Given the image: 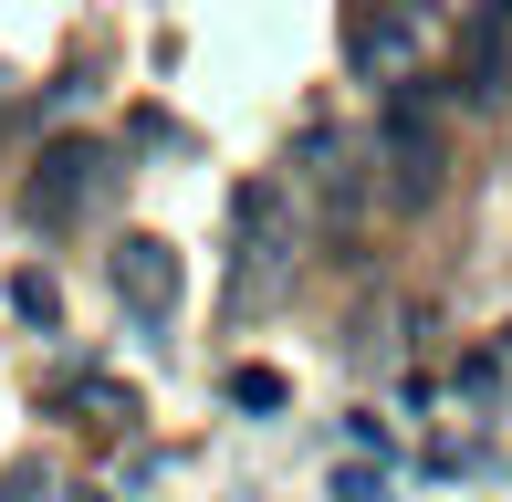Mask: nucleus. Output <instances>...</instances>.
Masks as SVG:
<instances>
[{
  "label": "nucleus",
  "instance_id": "nucleus-1",
  "mask_svg": "<svg viewBox=\"0 0 512 502\" xmlns=\"http://www.w3.org/2000/svg\"><path fill=\"white\" fill-rule=\"evenodd\" d=\"M115 189H126V168H115L105 147H84V136H63V147L42 157V168H32V189H21V210H32L42 231H63L74 210H105Z\"/></svg>",
  "mask_w": 512,
  "mask_h": 502
},
{
  "label": "nucleus",
  "instance_id": "nucleus-2",
  "mask_svg": "<svg viewBox=\"0 0 512 502\" xmlns=\"http://www.w3.org/2000/svg\"><path fill=\"white\" fill-rule=\"evenodd\" d=\"M429 32H418V0H356L345 11V74L356 84H408Z\"/></svg>",
  "mask_w": 512,
  "mask_h": 502
},
{
  "label": "nucleus",
  "instance_id": "nucleus-3",
  "mask_svg": "<svg viewBox=\"0 0 512 502\" xmlns=\"http://www.w3.org/2000/svg\"><path fill=\"white\" fill-rule=\"evenodd\" d=\"M293 272V210L283 189H241V262H230V304H272Z\"/></svg>",
  "mask_w": 512,
  "mask_h": 502
},
{
  "label": "nucleus",
  "instance_id": "nucleus-4",
  "mask_svg": "<svg viewBox=\"0 0 512 502\" xmlns=\"http://www.w3.org/2000/svg\"><path fill=\"white\" fill-rule=\"evenodd\" d=\"M105 283H115V304H126L147 335H168V314H178V251H168V241L126 231V241L105 251Z\"/></svg>",
  "mask_w": 512,
  "mask_h": 502
},
{
  "label": "nucleus",
  "instance_id": "nucleus-5",
  "mask_svg": "<svg viewBox=\"0 0 512 502\" xmlns=\"http://www.w3.org/2000/svg\"><path fill=\"white\" fill-rule=\"evenodd\" d=\"M439 168H450V157H439V136H429V116H387V199H439Z\"/></svg>",
  "mask_w": 512,
  "mask_h": 502
},
{
  "label": "nucleus",
  "instance_id": "nucleus-6",
  "mask_svg": "<svg viewBox=\"0 0 512 502\" xmlns=\"http://www.w3.org/2000/svg\"><path fill=\"white\" fill-rule=\"evenodd\" d=\"M304 178H314L324 199H335V210H356V199H366V168H356V136H345V126L324 136V126H314V136H304Z\"/></svg>",
  "mask_w": 512,
  "mask_h": 502
},
{
  "label": "nucleus",
  "instance_id": "nucleus-7",
  "mask_svg": "<svg viewBox=\"0 0 512 502\" xmlns=\"http://www.w3.org/2000/svg\"><path fill=\"white\" fill-rule=\"evenodd\" d=\"M11 314H21V325H63V293H53V272H11Z\"/></svg>",
  "mask_w": 512,
  "mask_h": 502
},
{
  "label": "nucleus",
  "instance_id": "nucleus-8",
  "mask_svg": "<svg viewBox=\"0 0 512 502\" xmlns=\"http://www.w3.org/2000/svg\"><path fill=\"white\" fill-rule=\"evenodd\" d=\"M283 398H293V387H283V367H230V408H262V419H272Z\"/></svg>",
  "mask_w": 512,
  "mask_h": 502
}]
</instances>
